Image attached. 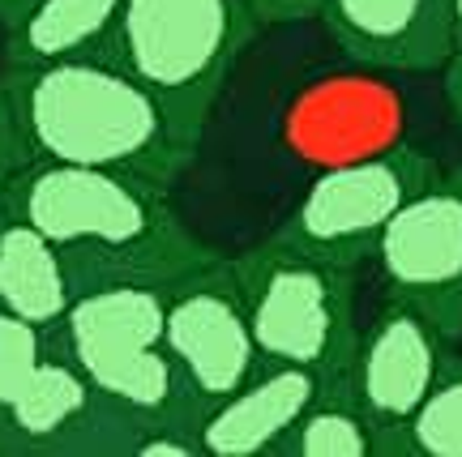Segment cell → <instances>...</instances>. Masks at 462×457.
Listing matches in <instances>:
<instances>
[{
  "instance_id": "obj_6",
  "label": "cell",
  "mask_w": 462,
  "mask_h": 457,
  "mask_svg": "<svg viewBox=\"0 0 462 457\" xmlns=\"http://www.w3.org/2000/svg\"><path fill=\"white\" fill-rule=\"evenodd\" d=\"M441 167L432 154L394 142L377 154H360L346 163H330L304 188L296 210L282 218L274 240L313 252L321 261L360 270L373 261L385 227L424 184L437 180Z\"/></svg>"
},
{
  "instance_id": "obj_20",
  "label": "cell",
  "mask_w": 462,
  "mask_h": 457,
  "mask_svg": "<svg viewBox=\"0 0 462 457\" xmlns=\"http://www.w3.org/2000/svg\"><path fill=\"white\" fill-rule=\"evenodd\" d=\"M326 0H248L253 17L262 26H291V22H309L321 14Z\"/></svg>"
},
{
  "instance_id": "obj_18",
  "label": "cell",
  "mask_w": 462,
  "mask_h": 457,
  "mask_svg": "<svg viewBox=\"0 0 462 457\" xmlns=\"http://www.w3.org/2000/svg\"><path fill=\"white\" fill-rule=\"evenodd\" d=\"M43 355H48V334L0 308V419H5V410L14 407V398L31 380L34 363Z\"/></svg>"
},
{
  "instance_id": "obj_17",
  "label": "cell",
  "mask_w": 462,
  "mask_h": 457,
  "mask_svg": "<svg viewBox=\"0 0 462 457\" xmlns=\"http://www.w3.org/2000/svg\"><path fill=\"white\" fill-rule=\"evenodd\" d=\"M398 457H462V360L449 355L429 398L420 402L407 427Z\"/></svg>"
},
{
  "instance_id": "obj_11",
  "label": "cell",
  "mask_w": 462,
  "mask_h": 457,
  "mask_svg": "<svg viewBox=\"0 0 462 457\" xmlns=\"http://www.w3.org/2000/svg\"><path fill=\"white\" fill-rule=\"evenodd\" d=\"M343 380V376H338ZM330 376L296 363H262L236 393L201 410L198 444L201 457H279L300 415Z\"/></svg>"
},
{
  "instance_id": "obj_13",
  "label": "cell",
  "mask_w": 462,
  "mask_h": 457,
  "mask_svg": "<svg viewBox=\"0 0 462 457\" xmlns=\"http://www.w3.org/2000/svg\"><path fill=\"white\" fill-rule=\"evenodd\" d=\"M99 407L103 393L48 343V355L0 419V457H82Z\"/></svg>"
},
{
  "instance_id": "obj_14",
  "label": "cell",
  "mask_w": 462,
  "mask_h": 457,
  "mask_svg": "<svg viewBox=\"0 0 462 457\" xmlns=\"http://www.w3.org/2000/svg\"><path fill=\"white\" fill-rule=\"evenodd\" d=\"M73 295L78 287L60 248L34 223L0 210V308L51 334L65 321Z\"/></svg>"
},
{
  "instance_id": "obj_22",
  "label": "cell",
  "mask_w": 462,
  "mask_h": 457,
  "mask_svg": "<svg viewBox=\"0 0 462 457\" xmlns=\"http://www.w3.org/2000/svg\"><path fill=\"white\" fill-rule=\"evenodd\" d=\"M26 5L31 0H0V26H14L17 17L26 14Z\"/></svg>"
},
{
  "instance_id": "obj_15",
  "label": "cell",
  "mask_w": 462,
  "mask_h": 457,
  "mask_svg": "<svg viewBox=\"0 0 462 457\" xmlns=\"http://www.w3.org/2000/svg\"><path fill=\"white\" fill-rule=\"evenodd\" d=\"M125 0H31L9 26V65H48L107 51Z\"/></svg>"
},
{
  "instance_id": "obj_16",
  "label": "cell",
  "mask_w": 462,
  "mask_h": 457,
  "mask_svg": "<svg viewBox=\"0 0 462 457\" xmlns=\"http://www.w3.org/2000/svg\"><path fill=\"white\" fill-rule=\"evenodd\" d=\"M279 457H377V427L368 410L356 402L351 385L330 380L300 415Z\"/></svg>"
},
{
  "instance_id": "obj_21",
  "label": "cell",
  "mask_w": 462,
  "mask_h": 457,
  "mask_svg": "<svg viewBox=\"0 0 462 457\" xmlns=\"http://www.w3.org/2000/svg\"><path fill=\"white\" fill-rule=\"evenodd\" d=\"M446 78H441V90H446V103H449V115H454V124L462 129V48L449 51L446 65Z\"/></svg>"
},
{
  "instance_id": "obj_12",
  "label": "cell",
  "mask_w": 462,
  "mask_h": 457,
  "mask_svg": "<svg viewBox=\"0 0 462 457\" xmlns=\"http://www.w3.org/2000/svg\"><path fill=\"white\" fill-rule=\"evenodd\" d=\"M287 142L321 167L377 154L402 142V103L373 78H330L300 95L287 115Z\"/></svg>"
},
{
  "instance_id": "obj_9",
  "label": "cell",
  "mask_w": 462,
  "mask_h": 457,
  "mask_svg": "<svg viewBox=\"0 0 462 457\" xmlns=\"http://www.w3.org/2000/svg\"><path fill=\"white\" fill-rule=\"evenodd\" d=\"M446 360V334L420 308L385 295L377 321L360 329V343L346 368V385L377 427V457H398L402 427L429 398Z\"/></svg>"
},
{
  "instance_id": "obj_19",
  "label": "cell",
  "mask_w": 462,
  "mask_h": 457,
  "mask_svg": "<svg viewBox=\"0 0 462 457\" xmlns=\"http://www.w3.org/2000/svg\"><path fill=\"white\" fill-rule=\"evenodd\" d=\"M26 163H31V154H26V146H22L14 103H9V86H5V78H0V193L9 188V180H14Z\"/></svg>"
},
{
  "instance_id": "obj_3",
  "label": "cell",
  "mask_w": 462,
  "mask_h": 457,
  "mask_svg": "<svg viewBox=\"0 0 462 457\" xmlns=\"http://www.w3.org/2000/svg\"><path fill=\"white\" fill-rule=\"evenodd\" d=\"M257 26L248 0H125L107 56L150 86L176 133L198 146Z\"/></svg>"
},
{
  "instance_id": "obj_2",
  "label": "cell",
  "mask_w": 462,
  "mask_h": 457,
  "mask_svg": "<svg viewBox=\"0 0 462 457\" xmlns=\"http://www.w3.org/2000/svg\"><path fill=\"white\" fill-rule=\"evenodd\" d=\"M5 86L34 163L112 167L171 188L198 154L176 133L154 90L107 51L9 65Z\"/></svg>"
},
{
  "instance_id": "obj_7",
  "label": "cell",
  "mask_w": 462,
  "mask_h": 457,
  "mask_svg": "<svg viewBox=\"0 0 462 457\" xmlns=\"http://www.w3.org/2000/svg\"><path fill=\"white\" fill-rule=\"evenodd\" d=\"M163 343L198 410L223 402L265 363L231 257H218L206 270L167 287Z\"/></svg>"
},
{
  "instance_id": "obj_23",
  "label": "cell",
  "mask_w": 462,
  "mask_h": 457,
  "mask_svg": "<svg viewBox=\"0 0 462 457\" xmlns=\"http://www.w3.org/2000/svg\"><path fill=\"white\" fill-rule=\"evenodd\" d=\"M454 9V48H462V0H449Z\"/></svg>"
},
{
  "instance_id": "obj_10",
  "label": "cell",
  "mask_w": 462,
  "mask_h": 457,
  "mask_svg": "<svg viewBox=\"0 0 462 457\" xmlns=\"http://www.w3.org/2000/svg\"><path fill=\"white\" fill-rule=\"evenodd\" d=\"M317 17L346 60L373 73H429L454 51L449 0H326Z\"/></svg>"
},
{
  "instance_id": "obj_5",
  "label": "cell",
  "mask_w": 462,
  "mask_h": 457,
  "mask_svg": "<svg viewBox=\"0 0 462 457\" xmlns=\"http://www.w3.org/2000/svg\"><path fill=\"white\" fill-rule=\"evenodd\" d=\"M231 270L265 363L313 368L330 380L346 376L360 343L351 265L321 261L270 235L265 244L231 257Z\"/></svg>"
},
{
  "instance_id": "obj_4",
  "label": "cell",
  "mask_w": 462,
  "mask_h": 457,
  "mask_svg": "<svg viewBox=\"0 0 462 457\" xmlns=\"http://www.w3.org/2000/svg\"><path fill=\"white\" fill-rule=\"evenodd\" d=\"M167 287L107 282L78 291L48 343L82 368L95 389L142 419L198 427L201 410L163 343Z\"/></svg>"
},
{
  "instance_id": "obj_1",
  "label": "cell",
  "mask_w": 462,
  "mask_h": 457,
  "mask_svg": "<svg viewBox=\"0 0 462 457\" xmlns=\"http://www.w3.org/2000/svg\"><path fill=\"white\" fill-rule=\"evenodd\" d=\"M0 210L34 223L60 248L78 291L107 282L171 287L223 257L184 227L167 184L112 167L31 159L0 193Z\"/></svg>"
},
{
  "instance_id": "obj_8",
  "label": "cell",
  "mask_w": 462,
  "mask_h": 457,
  "mask_svg": "<svg viewBox=\"0 0 462 457\" xmlns=\"http://www.w3.org/2000/svg\"><path fill=\"white\" fill-rule=\"evenodd\" d=\"M373 261L385 295L429 316L446 338L462 334V167L437 180L394 214Z\"/></svg>"
}]
</instances>
